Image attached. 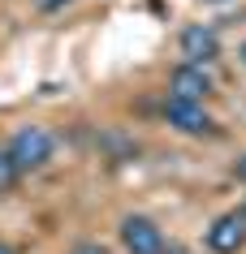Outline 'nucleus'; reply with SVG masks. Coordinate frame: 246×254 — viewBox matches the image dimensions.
Instances as JSON below:
<instances>
[{
	"mask_svg": "<svg viewBox=\"0 0 246 254\" xmlns=\"http://www.w3.org/2000/svg\"><path fill=\"white\" fill-rule=\"evenodd\" d=\"M69 254H108V250H104L99 241H78V246H74Z\"/></svg>",
	"mask_w": 246,
	"mask_h": 254,
	"instance_id": "nucleus-9",
	"label": "nucleus"
},
{
	"mask_svg": "<svg viewBox=\"0 0 246 254\" xmlns=\"http://www.w3.org/2000/svg\"><path fill=\"white\" fill-rule=\"evenodd\" d=\"M242 215H246V202H242Z\"/></svg>",
	"mask_w": 246,
	"mask_h": 254,
	"instance_id": "nucleus-13",
	"label": "nucleus"
},
{
	"mask_svg": "<svg viewBox=\"0 0 246 254\" xmlns=\"http://www.w3.org/2000/svg\"><path fill=\"white\" fill-rule=\"evenodd\" d=\"M233 177H238V181H246V155H242L238 164H233Z\"/></svg>",
	"mask_w": 246,
	"mask_h": 254,
	"instance_id": "nucleus-10",
	"label": "nucleus"
},
{
	"mask_svg": "<svg viewBox=\"0 0 246 254\" xmlns=\"http://www.w3.org/2000/svg\"><path fill=\"white\" fill-rule=\"evenodd\" d=\"M164 121H168L173 129H181V134H212V129H216L203 104H190V99H173V95L164 99Z\"/></svg>",
	"mask_w": 246,
	"mask_h": 254,
	"instance_id": "nucleus-5",
	"label": "nucleus"
},
{
	"mask_svg": "<svg viewBox=\"0 0 246 254\" xmlns=\"http://www.w3.org/2000/svg\"><path fill=\"white\" fill-rule=\"evenodd\" d=\"M238 56H242V65H246V43H242V52H238Z\"/></svg>",
	"mask_w": 246,
	"mask_h": 254,
	"instance_id": "nucleus-12",
	"label": "nucleus"
},
{
	"mask_svg": "<svg viewBox=\"0 0 246 254\" xmlns=\"http://www.w3.org/2000/svg\"><path fill=\"white\" fill-rule=\"evenodd\" d=\"M30 4H35L39 13H61V9L69 4V0H30Z\"/></svg>",
	"mask_w": 246,
	"mask_h": 254,
	"instance_id": "nucleus-8",
	"label": "nucleus"
},
{
	"mask_svg": "<svg viewBox=\"0 0 246 254\" xmlns=\"http://www.w3.org/2000/svg\"><path fill=\"white\" fill-rule=\"evenodd\" d=\"M117 233H121L125 254H168V237L151 215H125Z\"/></svg>",
	"mask_w": 246,
	"mask_h": 254,
	"instance_id": "nucleus-2",
	"label": "nucleus"
},
{
	"mask_svg": "<svg viewBox=\"0 0 246 254\" xmlns=\"http://www.w3.org/2000/svg\"><path fill=\"white\" fill-rule=\"evenodd\" d=\"M203 241H207V250H212V254H238V250H246V215H242V207L216 215L212 228L203 233Z\"/></svg>",
	"mask_w": 246,
	"mask_h": 254,
	"instance_id": "nucleus-3",
	"label": "nucleus"
},
{
	"mask_svg": "<svg viewBox=\"0 0 246 254\" xmlns=\"http://www.w3.org/2000/svg\"><path fill=\"white\" fill-rule=\"evenodd\" d=\"M212 73L207 65H177L173 69V78H168V95L173 99H190V104H203L207 95H212Z\"/></svg>",
	"mask_w": 246,
	"mask_h": 254,
	"instance_id": "nucleus-4",
	"label": "nucleus"
},
{
	"mask_svg": "<svg viewBox=\"0 0 246 254\" xmlns=\"http://www.w3.org/2000/svg\"><path fill=\"white\" fill-rule=\"evenodd\" d=\"M212 4H220V0H212Z\"/></svg>",
	"mask_w": 246,
	"mask_h": 254,
	"instance_id": "nucleus-14",
	"label": "nucleus"
},
{
	"mask_svg": "<svg viewBox=\"0 0 246 254\" xmlns=\"http://www.w3.org/2000/svg\"><path fill=\"white\" fill-rule=\"evenodd\" d=\"M0 254H13V246H9V241H0Z\"/></svg>",
	"mask_w": 246,
	"mask_h": 254,
	"instance_id": "nucleus-11",
	"label": "nucleus"
},
{
	"mask_svg": "<svg viewBox=\"0 0 246 254\" xmlns=\"http://www.w3.org/2000/svg\"><path fill=\"white\" fill-rule=\"evenodd\" d=\"M181 56L186 65H212L220 56V39L212 26H186L181 30Z\"/></svg>",
	"mask_w": 246,
	"mask_h": 254,
	"instance_id": "nucleus-6",
	"label": "nucleus"
},
{
	"mask_svg": "<svg viewBox=\"0 0 246 254\" xmlns=\"http://www.w3.org/2000/svg\"><path fill=\"white\" fill-rule=\"evenodd\" d=\"M17 164H13V155H9V147H0V194H9V190L17 186Z\"/></svg>",
	"mask_w": 246,
	"mask_h": 254,
	"instance_id": "nucleus-7",
	"label": "nucleus"
},
{
	"mask_svg": "<svg viewBox=\"0 0 246 254\" xmlns=\"http://www.w3.org/2000/svg\"><path fill=\"white\" fill-rule=\"evenodd\" d=\"M52 151H56V138H52V129H43V125H22V129H13V138H9V155H13L17 173L43 168V164L52 160Z\"/></svg>",
	"mask_w": 246,
	"mask_h": 254,
	"instance_id": "nucleus-1",
	"label": "nucleus"
}]
</instances>
